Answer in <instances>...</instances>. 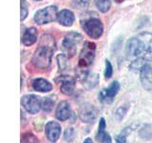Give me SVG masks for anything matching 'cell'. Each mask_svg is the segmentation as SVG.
I'll return each mask as SVG.
<instances>
[{"instance_id":"obj_31","label":"cell","mask_w":152,"mask_h":143,"mask_svg":"<svg viewBox=\"0 0 152 143\" xmlns=\"http://www.w3.org/2000/svg\"><path fill=\"white\" fill-rule=\"evenodd\" d=\"M35 1H40V0H35Z\"/></svg>"},{"instance_id":"obj_23","label":"cell","mask_w":152,"mask_h":143,"mask_svg":"<svg viewBox=\"0 0 152 143\" xmlns=\"http://www.w3.org/2000/svg\"><path fill=\"white\" fill-rule=\"evenodd\" d=\"M21 142L22 143H38L36 137L32 135V133H25V135L22 136V138H21Z\"/></svg>"},{"instance_id":"obj_19","label":"cell","mask_w":152,"mask_h":143,"mask_svg":"<svg viewBox=\"0 0 152 143\" xmlns=\"http://www.w3.org/2000/svg\"><path fill=\"white\" fill-rule=\"evenodd\" d=\"M53 105H54V99L50 97H44L42 100V109L44 110L45 112L49 113L50 112L52 108H53Z\"/></svg>"},{"instance_id":"obj_3","label":"cell","mask_w":152,"mask_h":143,"mask_svg":"<svg viewBox=\"0 0 152 143\" xmlns=\"http://www.w3.org/2000/svg\"><path fill=\"white\" fill-rule=\"evenodd\" d=\"M54 51V43H45L41 45L36 49L34 55L32 56L31 62L36 68L38 69H48L50 66L51 58L53 55Z\"/></svg>"},{"instance_id":"obj_2","label":"cell","mask_w":152,"mask_h":143,"mask_svg":"<svg viewBox=\"0 0 152 143\" xmlns=\"http://www.w3.org/2000/svg\"><path fill=\"white\" fill-rule=\"evenodd\" d=\"M95 51H96V46H95L93 42H89V41L85 42L78 59L77 74L79 76V78L85 79L88 74V69L92 64V62L94 60Z\"/></svg>"},{"instance_id":"obj_22","label":"cell","mask_w":152,"mask_h":143,"mask_svg":"<svg viewBox=\"0 0 152 143\" xmlns=\"http://www.w3.org/2000/svg\"><path fill=\"white\" fill-rule=\"evenodd\" d=\"M106 121H104V118L102 117L100 119L99 122V127H98V133H97V138L98 139H101L104 136V135L106 133Z\"/></svg>"},{"instance_id":"obj_9","label":"cell","mask_w":152,"mask_h":143,"mask_svg":"<svg viewBox=\"0 0 152 143\" xmlns=\"http://www.w3.org/2000/svg\"><path fill=\"white\" fill-rule=\"evenodd\" d=\"M79 116L82 121L86 123H93L97 116V111L90 104H84L80 108Z\"/></svg>"},{"instance_id":"obj_7","label":"cell","mask_w":152,"mask_h":143,"mask_svg":"<svg viewBox=\"0 0 152 143\" xmlns=\"http://www.w3.org/2000/svg\"><path fill=\"white\" fill-rule=\"evenodd\" d=\"M21 104L28 114H35L42 108L41 99L35 94H27L21 98Z\"/></svg>"},{"instance_id":"obj_10","label":"cell","mask_w":152,"mask_h":143,"mask_svg":"<svg viewBox=\"0 0 152 143\" xmlns=\"http://www.w3.org/2000/svg\"><path fill=\"white\" fill-rule=\"evenodd\" d=\"M46 136L51 143H55L61 136V125L58 122L50 121L46 125Z\"/></svg>"},{"instance_id":"obj_29","label":"cell","mask_w":152,"mask_h":143,"mask_svg":"<svg viewBox=\"0 0 152 143\" xmlns=\"http://www.w3.org/2000/svg\"><path fill=\"white\" fill-rule=\"evenodd\" d=\"M84 143H93V142H92V140H91V138L88 137V138H86V139H85Z\"/></svg>"},{"instance_id":"obj_24","label":"cell","mask_w":152,"mask_h":143,"mask_svg":"<svg viewBox=\"0 0 152 143\" xmlns=\"http://www.w3.org/2000/svg\"><path fill=\"white\" fill-rule=\"evenodd\" d=\"M106 69H104V77L106 78H110L112 76V74H113V68H112V65L111 63L109 62L108 60H106Z\"/></svg>"},{"instance_id":"obj_11","label":"cell","mask_w":152,"mask_h":143,"mask_svg":"<svg viewBox=\"0 0 152 143\" xmlns=\"http://www.w3.org/2000/svg\"><path fill=\"white\" fill-rule=\"evenodd\" d=\"M56 82H60V90L64 94L71 95L74 92L75 88V79L71 76H59L56 79Z\"/></svg>"},{"instance_id":"obj_30","label":"cell","mask_w":152,"mask_h":143,"mask_svg":"<svg viewBox=\"0 0 152 143\" xmlns=\"http://www.w3.org/2000/svg\"><path fill=\"white\" fill-rule=\"evenodd\" d=\"M123 1H125V0H115V2L117 3H122Z\"/></svg>"},{"instance_id":"obj_14","label":"cell","mask_w":152,"mask_h":143,"mask_svg":"<svg viewBox=\"0 0 152 143\" xmlns=\"http://www.w3.org/2000/svg\"><path fill=\"white\" fill-rule=\"evenodd\" d=\"M58 22L65 27H70L74 22V14L69 10H62L57 16Z\"/></svg>"},{"instance_id":"obj_28","label":"cell","mask_w":152,"mask_h":143,"mask_svg":"<svg viewBox=\"0 0 152 143\" xmlns=\"http://www.w3.org/2000/svg\"><path fill=\"white\" fill-rule=\"evenodd\" d=\"M100 140H101V143H112L111 137H110V136H109L107 133H104V136H103Z\"/></svg>"},{"instance_id":"obj_26","label":"cell","mask_w":152,"mask_h":143,"mask_svg":"<svg viewBox=\"0 0 152 143\" xmlns=\"http://www.w3.org/2000/svg\"><path fill=\"white\" fill-rule=\"evenodd\" d=\"M28 15V7L25 0H21V21L25 20Z\"/></svg>"},{"instance_id":"obj_20","label":"cell","mask_w":152,"mask_h":143,"mask_svg":"<svg viewBox=\"0 0 152 143\" xmlns=\"http://www.w3.org/2000/svg\"><path fill=\"white\" fill-rule=\"evenodd\" d=\"M130 133V128H126L119 133V135L116 136L115 140L117 143H126V136L128 133Z\"/></svg>"},{"instance_id":"obj_5","label":"cell","mask_w":152,"mask_h":143,"mask_svg":"<svg viewBox=\"0 0 152 143\" xmlns=\"http://www.w3.org/2000/svg\"><path fill=\"white\" fill-rule=\"evenodd\" d=\"M57 16H58V10H57V7L49 6L36 12L34 15V21L37 24H39V25H43V24H47V23L56 20Z\"/></svg>"},{"instance_id":"obj_8","label":"cell","mask_w":152,"mask_h":143,"mask_svg":"<svg viewBox=\"0 0 152 143\" xmlns=\"http://www.w3.org/2000/svg\"><path fill=\"white\" fill-rule=\"evenodd\" d=\"M119 90H120V84L118 81H113V82L108 86L107 89L102 90L99 94L100 101L106 104L112 103L114 97H116Z\"/></svg>"},{"instance_id":"obj_1","label":"cell","mask_w":152,"mask_h":143,"mask_svg":"<svg viewBox=\"0 0 152 143\" xmlns=\"http://www.w3.org/2000/svg\"><path fill=\"white\" fill-rule=\"evenodd\" d=\"M152 40L149 33H141L136 37H132L127 41L126 46V55L131 61L132 70H141L145 65V57Z\"/></svg>"},{"instance_id":"obj_18","label":"cell","mask_w":152,"mask_h":143,"mask_svg":"<svg viewBox=\"0 0 152 143\" xmlns=\"http://www.w3.org/2000/svg\"><path fill=\"white\" fill-rule=\"evenodd\" d=\"M95 5L97 9L102 13H107L110 8V0H95Z\"/></svg>"},{"instance_id":"obj_4","label":"cell","mask_w":152,"mask_h":143,"mask_svg":"<svg viewBox=\"0 0 152 143\" xmlns=\"http://www.w3.org/2000/svg\"><path fill=\"white\" fill-rule=\"evenodd\" d=\"M82 40V35L78 32H71L66 35L62 43V50L64 54L69 57H72L77 51V45Z\"/></svg>"},{"instance_id":"obj_21","label":"cell","mask_w":152,"mask_h":143,"mask_svg":"<svg viewBox=\"0 0 152 143\" xmlns=\"http://www.w3.org/2000/svg\"><path fill=\"white\" fill-rule=\"evenodd\" d=\"M68 58L69 57L66 55H59L57 56V62H58L59 69L61 71L65 70L66 68V66H68Z\"/></svg>"},{"instance_id":"obj_15","label":"cell","mask_w":152,"mask_h":143,"mask_svg":"<svg viewBox=\"0 0 152 143\" xmlns=\"http://www.w3.org/2000/svg\"><path fill=\"white\" fill-rule=\"evenodd\" d=\"M38 32L35 28H28L24 32L22 36V43L25 46H31L37 41Z\"/></svg>"},{"instance_id":"obj_17","label":"cell","mask_w":152,"mask_h":143,"mask_svg":"<svg viewBox=\"0 0 152 143\" xmlns=\"http://www.w3.org/2000/svg\"><path fill=\"white\" fill-rule=\"evenodd\" d=\"M99 82V75L96 74H89L84 79V85L87 89H93Z\"/></svg>"},{"instance_id":"obj_12","label":"cell","mask_w":152,"mask_h":143,"mask_svg":"<svg viewBox=\"0 0 152 143\" xmlns=\"http://www.w3.org/2000/svg\"><path fill=\"white\" fill-rule=\"evenodd\" d=\"M141 83L146 91L152 90V67L148 64H145L140 70Z\"/></svg>"},{"instance_id":"obj_27","label":"cell","mask_w":152,"mask_h":143,"mask_svg":"<svg viewBox=\"0 0 152 143\" xmlns=\"http://www.w3.org/2000/svg\"><path fill=\"white\" fill-rule=\"evenodd\" d=\"M73 135H74L73 129H72V128H68V129L66 130V132H65V139H66V141L72 140Z\"/></svg>"},{"instance_id":"obj_25","label":"cell","mask_w":152,"mask_h":143,"mask_svg":"<svg viewBox=\"0 0 152 143\" xmlns=\"http://www.w3.org/2000/svg\"><path fill=\"white\" fill-rule=\"evenodd\" d=\"M90 0H73V5L78 9H85L88 6Z\"/></svg>"},{"instance_id":"obj_6","label":"cell","mask_w":152,"mask_h":143,"mask_svg":"<svg viewBox=\"0 0 152 143\" xmlns=\"http://www.w3.org/2000/svg\"><path fill=\"white\" fill-rule=\"evenodd\" d=\"M83 29L89 37L94 38V39H98L99 37H101L104 31L102 21L98 18H90L85 21L83 24Z\"/></svg>"},{"instance_id":"obj_13","label":"cell","mask_w":152,"mask_h":143,"mask_svg":"<svg viewBox=\"0 0 152 143\" xmlns=\"http://www.w3.org/2000/svg\"><path fill=\"white\" fill-rule=\"evenodd\" d=\"M71 116V110L69 102L62 101L59 103L58 107L56 108L55 116L60 121H66Z\"/></svg>"},{"instance_id":"obj_16","label":"cell","mask_w":152,"mask_h":143,"mask_svg":"<svg viewBox=\"0 0 152 143\" xmlns=\"http://www.w3.org/2000/svg\"><path fill=\"white\" fill-rule=\"evenodd\" d=\"M32 87L37 92L41 93H47L52 90V85L50 82L44 78H36L32 82Z\"/></svg>"}]
</instances>
